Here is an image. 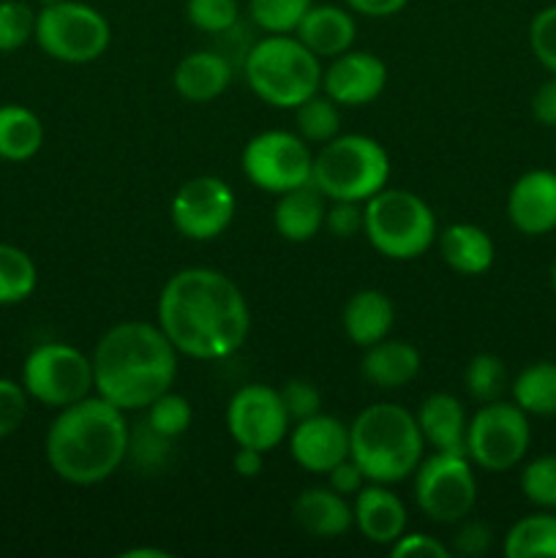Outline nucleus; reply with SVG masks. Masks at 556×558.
I'll list each match as a JSON object with an SVG mask.
<instances>
[{
  "label": "nucleus",
  "mask_w": 556,
  "mask_h": 558,
  "mask_svg": "<svg viewBox=\"0 0 556 558\" xmlns=\"http://www.w3.org/2000/svg\"><path fill=\"white\" fill-rule=\"evenodd\" d=\"M262 456H265V452L254 450V447H238V452H234V458H232L234 472H238L240 477H245V480L259 477L262 466H265Z\"/></svg>",
  "instance_id": "obj_48"
},
{
  "label": "nucleus",
  "mask_w": 556,
  "mask_h": 558,
  "mask_svg": "<svg viewBox=\"0 0 556 558\" xmlns=\"http://www.w3.org/2000/svg\"><path fill=\"white\" fill-rule=\"evenodd\" d=\"M300 44L311 49L316 58H338L347 49H352L354 36H358V25L354 16L347 9L333 3L311 5L305 16L300 20L298 31H294Z\"/></svg>",
  "instance_id": "obj_21"
},
{
  "label": "nucleus",
  "mask_w": 556,
  "mask_h": 558,
  "mask_svg": "<svg viewBox=\"0 0 556 558\" xmlns=\"http://www.w3.org/2000/svg\"><path fill=\"white\" fill-rule=\"evenodd\" d=\"M551 287H554V292H556V262H554V267H551Z\"/></svg>",
  "instance_id": "obj_50"
},
{
  "label": "nucleus",
  "mask_w": 556,
  "mask_h": 558,
  "mask_svg": "<svg viewBox=\"0 0 556 558\" xmlns=\"http://www.w3.org/2000/svg\"><path fill=\"white\" fill-rule=\"evenodd\" d=\"M423 447L418 417L398 403L365 407L349 425V458L363 469L368 483L407 480L423 461Z\"/></svg>",
  "instance_id": "obj_4"
},
{
  "label": "nucleus",
  "mask_w": 556,
  "mask_h": 558,
  "mask_svg": "<svg viewBox=\"0 0 556 558\" xmlns=\"http://www.w3.org/2000/svg\"><path fill=\"white\" fill-rule=\"evenodd\" d=\"M278 392H281V401L292 423H300V420L314 417V414L322 412V392L316 390L314 381L289 379Z\"/></svg>",
  "instance_id": "obj_40"
},
{
  "label": "nucleus",
  "mask_w": 556,
  "mask_h": 558,
  "mask_svg": "<svg viewBox=\"0 0 556 558\" xmlns=\"http://www.w3.org/2000/svg\"><path fill=\"white\" fill-rule=\"evenodd\" d=\"M491 548V529L480 521H469L456 534V554L461 556H483Z\"/></svg>",
  "instance_id": "obj_44"
},
{
  "label": "nucleus",
  "mask_w": 556,
  "mask_h": 558,
  "mask_svg": "<svg viewBox=\"0 0 556 558\" xmlns=\"http://www.w3.org/2000/svg\"><path fill=\"white\" fill-rule=\"evenodd\" d=\"M532 441L529 414L516 401H491L474 412L467 428V456L485 472H510Z\"/></svg>",
  "instance_id": "obj_10"
},
{
  "label": "nucleus",
  "mask_w": 556,
  "mask_h": 558,
  "mask_svg": "<svg viewBox=\"0 0 556 558\" xmlns=\"http://www.w3.org/2000/svg\"><path fill=\"white\" fill-rule=\"evenodd\" d=\"M33 38L52 60L85 65L107 52L112 27L107 16L93 5L80 0H58L52 5H41Z\"/></svg>",
  "instance_id": "obj_8"
},
{
  "label": "nucleus",
  "mask_w": 556,
  "mask_h": 558,
  "mask_svg": "<svg viewBox=\"0 0 556 558\" xmlns=\"http://www.w3.org/2000/svg\"><path fill=\"white\" fill-rule=\"evenodd\" d=\"M174 90L191 104H210L221 96L232 82V60L216 49L191 52L174 65Z\"/></svg>",
  "instance_id": "obj_19"
},
{
  "label": "nucleus",
  "mask_w": 556,
  "mask_h": 558,
  "mask_svg": "<svg viewBox=\"0 0 556 558\" xmlns=\"http://www.w3.org/2000/svg\"><path fill=\"white\" fill-rule=\"evenodd\" d=\"M352 512L354 526L374 545H392L407 532V505L401 501V496H396L382 483L363 485L354 494Z\"/></svg>",
  "instance_id": "obj_18"
},
{
  "label": "nucleus",
  "mask_w": 556,
  "mask_h": 558,
  "mask_svg": "<svg viewBox=\"0 0 556 558\" xmlns=\"http://www.w3.org/2000/svg\"><path fill=\"white\" fill-rule=\"evenodd\" d=\"M27 392L25 387L11 379H0V439L20 430L27 417Z\"/></svg>",
  "instance_id": "obj_41"
},
{
  "label": "nucleus",
  "mask_w": 556,
  "mask_h": 558,
  "mask_svg": "<svg viewBox=\"0 0 556 558\" xmlns=\"http://www.w3.org/2000/svg\"><path fill=\"white\" fill-rule=\"evenodd\" d=\"M93 390L123 412L147 409L172 390L178 349L150 322H120L93 349Z\"/></svg>",
  "instance_id": "obj_2"
},
{
  "label": "nucleus",
  "mask_w": 556,
  "mask_h": 558,
  "mask_svg": "<svg viewBox=\"0 0 556 558\" xmlns=\"http://www.w3.org/2000/svg\"><path fill=\"white\" fill-rule=\"evenodd\" d=\"M185 16L191 25L210 36H221L223 31L240 22L238 0H189L185 3Z\"/></svg>",
  "instance_id": "obj_37"
},
{
  "label": "nucleus",
  "mask_w": 556,
  "mask_h": 558,
  "mask_svg": "<svg viewBox=\"0 0 556 558\" xmlns=\"http://www.w3.org/2000/svg\"><path fill=\"white\" fill-rule=\"evenodd\" d=\"M327 480H330V488L341 496H354L365 483H368L363 469H360L352 458H343L338 466H333L330 472H327Z\"/></svg>",
  "instance_id": "obj_45"
},
{
  "label": "nucleus",
  "mask_w": 556,
  "mask_h": 558,
  "mask_svg": "<svg viewBox=\"0 0 556 558\" xmlns=\"http://www.w3.org/2000/svg\"><path fill=\"white\" fill-rule=\"evenodd\" d=\"M365 223V210L363 202H343L336 199L325 213V229L333 238H354V234L363 232Z\"/></svg>",
  "instance_id": "obj_42"
},
{
  "label": "nucleus",
  "mask_w": 556,
  "mask_h": 558,
  "mask_svg": "<svg viewBox=\"0 0 556 558\" xmlns=\"http://www.w3.org/2000/svg\"><path fill=\"white\" fill-rule=\"evenodd\" d=\"M390 178V156L363 134H338L319 145L311 167V183L330 202H368Z\"/></svg>",
  "instance_id": "obj_6"
},
{
  "label": "nucleus",
  "mask_w": 556,
  "mask_h": 558,
  "mask_svg": "<svg viewBox=\"0 0 556 558\" xmlns=\"http://www.w3.org/2000/svg\"><path fill=\"white\" fill-rule=\"evenodd\" d=\"M292 515L303 532L319 539H336L354 526L352 505L333 488L303 490L294 499Z\"/></svg>",
  "instance_id": "obj_23"
},
{
  "label": "nucleus",
  "mask_w": 556,
  "mask_h": 558,
  "mask_svg": "<svg viewBox=\"0 0 556 558\" xmlns=\"http://www.w3.org/2000/svg\"><path fill=\"white\" fill-rule=\"evenodd\" d=\"M507 218L527 238H543L556 229V172L529 169L507 194Z\"/></svg>",
  "instance_id": "obj_17"
},
{
  "label": "nucleus",
  "mask_w": 556,
  "mask_h": 558,
  "mask_svg": "<svg viewBox=\"0 0 556 558\" xmlns=\"http://www.w3.org/2000/svg\"><path fill=\"white\" fill-rule=\"evenodd\" d=\"M463 385L467 392L480 403L499 401L501 392L507 390V368L496 354H474L463 371Z\"/></svg>",
  "instance_id": "obj_32"
},
{
  "label": "nucleus",
  "mask_w": 556,
  "mask_h": 558,
  "mask_svg": "<svg viewBox=\"0 0 556 558\" xmlns=\"http://www.w3.org/2000/svg\"><path fill=\"white\" fill-rule=\"evenodd\" d=\"M289 456L311 474H327L349 458V425L333 414H314L289 428Z\"/></svg>",
  "instance_id": "obj_16"
},
{
  "label": "nucleus",
  "mask_w": 556,
  "mask_h": 558,
  "mask_svg": "<svg viewBox=\"0 0 556 558\" xmlns=\"http://www.w3.org/2000/svg\"><path fill=\"white\" fill-rule=\"evenodd\" d=\"M529 47L537 63L556 74V5H545L529 22Z\"/></svg>",
  "instance_id": "obj_39"
},
{
  "label": "nucleus",
  "mask_w": 556,
  "mask_h": 558,
  "mask_svg": "<svg viewBox=\"0 0 556 558\" xmlns=\"http://www.w3.org/2000/svg\"><path fill=\"white\" fill-rule=\"evenodd\" d=\"M36 283V262L16 245L0 243V305H16L27 300Z\"/></svg>",
  "instance_id": "obj_30"
},
{
  "label": "nucleus",
  "mask_w": 556,
  "mask_h": 558,
  "mask_svg": "<svg viewBox=\"0 0 556 558\" xmlns=\"http://www.w3.org/2000/svg\"><path fill=\"white\" fill-rule=\"evenodd\" d=\"M521 494L540 510H556V456H540L523 466Z\"/></svg>",
  "instance_id": "obj_35"
},
{
  "label": "nucleus",
  "mask_w": 556,
  "mask_h": 558,
  "mask_svg": "<svg viewBox=\"0 0 556 558\" xmlns=\"http://www.w3.org/2000/svg\"><path fill=\"white\" fill-rule=\"evenodd\" d=\"M358 14L371 16V20H382V16H392L401 9H407L409 0H343Z\"/></svg>",
  "instance_id": "obj_47"
},
{
  "label": "nucleus",
  "mask_w": 556,
  "mask_h": 558,
  "mask_svg": "<svg viewBox=\"0 0 556 558\" xmlns=\"http://www.w3.org/2000/svg\"><path fill=\"white\" fill-rule=\"evenodd\" d=\"M123 556L129 558H145V556H156V558H167V554L164 550H153V548H140V550H125Z\"/></svg>",
  "instance_id": "obj_49"
},
{
  "label": "nucleus",
  "mask_w": 556,
  "mask_h": 558,
  "mask_svg": "<svg viewBox=\"0 0 556 558\" xmlns=\"http://www.w3.org/2000/svg\"><path fill=\"white\" fill-rule=\"evenodd\" d=\"M131 425L125 412L101 396H87L58 409L47 430V463L71 485H98L112 477L129 456Z\"/></svg>",
  "instance_id": "obj_3"
},
{
  "label": "nucleus",
  "mask_w": 556,
  "mask_h": 558,
  "mask_svg": "<svg viewBox=\"0 0 556 558\" xmlns=\"http://www.w3.org/2000/svg\"><path fill=\"white\" fill-rule=\"evenodd\" d=\"M36 33V11L25 0H0V52L25 47Z\"/></svg>",
  "instance_id": "obj_36"
},
{
  "label": "nucleus",
  "mask_w": 556,
  "mask_h": 558,
  "mask_svg": "<svg viewBox=\"0 0 556 558\" xmlns=\"http://www.w3.org/2000/svg\"><path fill=\"white\" fill-rule=\"evenodd\" d=\"M392 558H447L450 548L445 543H439L436 537L428 534H407L403 532L396 543L390 545Z\"/></svg>",
  "instance_id": "obj_43"
},
{
  "label": "nucleus",
  "mask_w": 556,
  "mask_h": 558,
  "mask_svg": "<svg viewBox=\"0 0 556 558\" xmlns=\"http://www.w3.org/2000/svg\"><path fill=\"white\" fill-rule=\"evenodd\" d=\"M294 125L298 134L311 145H325L341 131V107L325 93L305 98L300 107H294Z\"/></svg>",
  "instance_id": "obj_31"
},
{
  "label": "nucleus",
  "mask_w": 556,
  "mask_h": 558,
  "mask_svg": "<svg viewBox=\"0 0 556 558\" xmlns=\"http://www.w3.org/2000/svg\"><path fill=\"white\" fill-rule=\"evenodd\" d=\"M414 501L436 523H458L474 510L478 480L461 452H434L414 469Z\"/></svg>",
  "instance_id": "obj_11"
},
{
  "label": "nucleus",
  "mask_w": 556,
  "mask_h": 558,
  "mask_svg": "<svg viewBox=\"0 0 556 558\" xmlns=\"http://www.w3.org/2000/svg\"><path fill=\"white\" fill-rule=\"evenodd\" d=\"M532 114L540 125L556 129V74L554 80H545L532 96Z\"/></svg>",
  "instance_id": "obj_46"
},
{
  "label": "nucleus",
  "mask_w": 556,
  "mask_h": 558,
  "mask_svg": "<svg viewBox=\"0 0 556 558\" xmlns=\"http://www.w3.org/2000/svg\"><path fill=\"white\" fill-rule=\"evenodd\" d=\"M436 243L445 265L461 276H480L494 265V240L474 223H450L445 232L436 234Z\"/></svg>",
  "instance_id": "obj_26"
},
{
  "label": "nucleus",
  "mask_w": 556,
  "mask_h": 558,
  "mask_svg": "<svg viewBox=\"0 0 556 558\" xmlns=\"http://www.w3.org/2000/svg\"><path fill=\"white\" fill-rule=\"evenodd\" d=\"M158 327L180 354L221 360L238 352L251 330L238 283L213 267H185L158 294Z\"/></svg>",
  "instance_id": "obj_1"
},
{
  "label": "nucleus",
  "mask_w": 556,
  "mask_h": 558,
  "mask_svg": "<svg viewBox=\"0 0 556 558\" xmlns=\"http://www.w3.org/2000/svg\"><path fill=\"white\" fill-rule=\"evenodd\" d=\"M363 232L382 256L420 259L436 243V216L428 202L403 189H382L365 202Z\"/></svg>",
  "instance_id": "obj_7"
},
{
  "label": "nucleus",
  "mask_w": 556,
  "mask_h": 558,
  "mask_svg": "<svg viewBox=\"0 0 556 558\" xmlns=\"http://www.w3.org/2000/svg\"><path fill=\"white\" fill-rule=\"evenodd\" d=\"M512 401L534 417H554L556 414V363L537 360L527 365L512 381Z\"/></svg>",
  "instance_id": "obj_28"
},
{
  "label": "nucleus",
  "mask_w": 556,
  "mask_h": 558,
  "mask_svg": "<svg viewBox=\"0 0 556 558\" xmlns=\"http://www.w3.org/2000/svg\"><path fill=\"white\" fill-rule=\"evenodd\" d=\"M311 5V0H249V14L259 31L294 33Z\"/></svg>",
  "instance_id": "obj_34"
},
{
  "label": "nucleus",
  "mask_w": 556,
  "mask_h": 558,
  "mask_svg": "<svg viewBox=\"0 0 556 558\" xmlns=\"http://www.w3.org/2000/svg\"><path fill=\"white\" fill-rule=\"evenodd\" d=\"M44 145V125L36 112L20 104L0 107V158L3 161H27Z\"/></svg>",
  "instance_id": "obj_27"
},
{
  "label": "nucleus",
  "mask_w": 556,
  "mask_h": 558,
  "mask_svg": "<svg viewBox=\"0 0 556 558\" xmlns=\"http://www.w3.org/2000/svg\"><path fill=\"white\" fill-rule=\"evenodd\" d=\"M22 387L44 407H71L93 392V360L71 343H41L22 365Z\"/></svg>",
  "instance_id": "obj_9"
},
{
  "label": "nucleus",
  "mask_w": 556,
  "mask_h": 558,
  "mask_svg": "<svg viewBox=\"0 0 556 558\" xmlns=\"http://www.w3.org/2000/svg\"><path fill=\"white\" fill-rule=\"evenodd\" d=\"M169 216L183 238L207 243L221 238L234 221V194L221 178L213 174L191 178L174 191Z\"/></svg>",
  "instance_id": "obj_14"
},
{
  "label": "nucleus",
  "mask_w": 556,
  "mask_h": 558,
  "mask_svg": "<svg viewBox=\"0 0 556 558\" xmlns=\"http://www.w3.org/2000/svg\"><path fill=\"white\" fill-rule=\"evenodd\" d=\"M38 3H41V5H52V3H58V0H38Z\"/></svg>",
  "instance_id": "obj_51"
},
{
  "label": "nucleus",
  "mask_w": 556,
  "mask_h": 558,
  "mask_svg": "<svg viewBox=\"0 0 556 558\" xmlns=\"http://www.w3.org/2000/svg\"><path fill=\"white\" fill-rule=\"evenodd\" d=\"M325 213L327 196L314 183H305L278 194L273 223H276V232L289 243H309L325 227Z\"/></svg>",
  "instance_id": "obj_20"
},
{
  "label": "nucleus",
  "mask_w": 556,
  "mask_h": 558,
  "mask_svg": "<svg viewBox=\"0 0 556 558\" xmlns=\"http://www.w3.org/2000/svg\"><path fill=\"white\" fill-rule=\"evenodd\" d=\"M414 417H418L425 445L434 447L436 452H461V456H467L469 417L456 396L434 392V396L425 398Z\"/></svg>",
  "instance_id": "obj_22"
},
{
  "label": "nucleus",
  "mask_w": 556,
  "mask_h": 558,
  "mask_svg": "<svg viewBox=\"0 0 556 558\" xmlns=\"http://www.w3.org/2000/svg\"><path fill=\"white\" fill-rule=\"evenodd\" d=\"M387 85V65L374 52H352L333 58L322 71V93L338 107H365L376 101Z\"/></svg>",
  "instance_id": "obj_15"
},
{
  "label": "nucleus",
  "mask_w": 556,
  "mask_h": 558,
  "mask_svg": "<svg viewBox=\"0 0 556 558\" xmlns=\"http://www.w3.org/2000/svg\"><path fill=\"white\" fill-rule=\"evenodd\" d=\"M292 420L281 401V392L270 385H245L229 398L227 430L238 447L270 452L289 436Z\"/></svg>",
  "instance_id": "obj_13"
},
{
  "label": "nucleus",
  "mask_w": 556,
  "mask_h": 558,
  "mask_svg": "<svg viewBox=\"0 0 556 558\" xmlns=\"http://www.w3.org/2000/svg\"><path fill=\"white\" fill-rule=\"evenodd\" d=\"M507 558H556V515L551 512H537L512 523L510 532L505 534L501 545Z\"/></svg>",
  "instance_id": "obj_29"
},
{
  "label": "nucleus",
  "mask_w": 556,
  "mask_h": 558,
  "mask_svg": "<svg viewBox=\"0 0 556 558\" xmlns=\"http://www.w3.org/2000/svg\"><path fill=\"white\" fill-rule=\"evenodd\" d=\"M169 447H172V439H164V436H158L156 430L145 423V420L131 428L129 456L134 458L136 466H140L142 472H156V469L167 461Z\"/></svg>",
  "instance_id": "obj_38"
},
{
  "label": "nucleus",
  "mask_w": 556,
  "mask_h": 558,
  "mask_svg": "<svg viewBox=\"0 0 556 558\" xmlns=\"http://www.w3.org/2000/svg\"><path fill=\"white\" fill-rule=\"evenodd\" d=\"M147 417L145 423L156 430L164 439H180L185 430L191 428V420H194V412H191V403L185 401L178 392L167 390L164 396H158L150 407L145 409Z\"/></svg>",
  "instance_id": "obj_33"
},
{
  "label": "nucleus",
  "mask_w": 556,
  "mask_h": 558,
  "mask_svg": "<svg viewBox=\"0 0 556 558\" xmlns=\"http://www.w3.org/2000/svg\"><path fill=\"white\" fill-rule=\"evenodd\" d=\"M243 74L256 98L278 109H294L322 90V60L294 33H270L251 44Z\"/></svg>",
  "instance_id": "obj_5"
},
{
  "label": "nucleus",
  "mask_w": 556,
  "mask_h": 558,
  "mask_svg": "<svg viewBox=\"0 0 556 558\" xmlns=\"http://www.w3.org/2000/svg\"><path fill=\"white\" fill-rule=\"evenodd\" d=\"M243 172L256 189L267 194H283L298 185L311 183V156L309 145L292 131H262L243 147Z\"/></svg>",
  "instance_id": "obj_12"
},
{
  "label": "nucleus",
  "mask_w": 556,
  "mask_h": 558,
  "mask_svg": "<svg viewBox=\"0 0 556 558\" xmlns=\"http://www.w3.org/2000/svg\"><path fill=\"white\" fill-rule=\"evenodd\" d=\"M341 322L349 341L365 349L390 336L396 308H392V300L379 289H360L343 305Z\"/></svg>",
  "instance_id": "obj_24"
},
{
  "label": "nucleus",
  "mask_w": 556,
  "mask_h": 558,
  "mask_svg": "<svg viewBox=\"0 0 556 558\" xmlns=\"http://www.w3.org/2000/svg\"><path fill=\"white\" fill-rule=\"evenodd\" d=\"M360 371L379 390H398L420 374V352L407 341H382L365 347Z\"/></svg>",
  "instance_id": "obj_25"
}]
</instances>
